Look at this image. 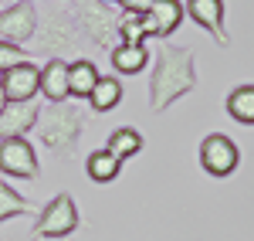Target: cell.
Wrapping results in <instances>:
<instances>
[{
    "mask_svg": "<svg viewBox=\"0 0 254 241\" xmlns=\"http://www.w3.org/2000/svg\"><path fill=\"white\" fill-rule=\"evenodd\" d=\"M196 88V61L193 48L173 44V41H159L156 48V65L149 75V109L163 116L173 102L190 95Z\"/></svg>",
    "mask_w": 254,
    "mask_h": 241,
    "instance_id": "1",
    "label": "cell"
},
{
    "mask_svg": "<svg viewBox=\"0 0 254 241\" xmlns=\"http://www.w3.org/2000/svg\"><path fill=\"white\" fill-rule=\"evenodd\" d=\"M38 140L44 143V150L58 153V157H71L78 150L81 129H85V116L78 105L68 102H48L38 112Z\"/></svg>",
    "mask_w": 254,
    "mask_h": 241,
    "instance_id": "2",
    "label": "cell"
},
{
    "mask_svg": "<svg viewBox=\"0 0 254 241\" xmlns=\"http://www.w3.org/2000/svg\"><path fill=\"white\" fill-rule=\"evenodd\" d=\"M71 14H75V27H78V38L88 48H102V51H112L119 41V10L116 3H105V0H75L71 3Z\"/></svg>",
    "mask_w": 254,
    "mask_h": 241,
    "instance_id": "3",
    "label": "cell"
},
{
    "mask_svg": "<svg viewBox=\"0 0 254 241\" xmlns=\"http://www.w3.org/2000/svg\"><path fill=\"white\" fill-rule=\"evenodd\" d=\"M34 48L38 55H51V58H61L68 55L71 48H78L81 38H78V27H75V14L71 7H44L38 10V27H34Z\"/></svg>",
    "mask_w": 254,
    "mask_h": 241,
    "instance_id": "4",
    "label": "cell"
},
{
    "mask_svg": "<svg viewBox=\"0 0 254 241\" xmlns=\"http://www.w3.org/2000/svg\"><path fill=\"white\" fill-rule=\"evenodd\" d=\"M81 228V214H78V204L71 194H55L51 201L38 211V221H34V238H48V241H61V238H71L75 231Z\"/></svg>",
    "mask_w": 254,
    "mask_h": 241,
    "instance_id": "5",
    "label": "cell"
},
{
    "mask_svg": "<svg viewBox=\"0 0 254 241\" xmlns=\"http://www.w3.org/2000/svg\"><path fill=\"white\" fill-rule=\"evenodd\" d=\"M196 160H200V170L203 173L224 180V177L237 173V166H241V146L231 136H224V133H210V136L200 140Z\"/></svg>",
    "mask_w": 254,
    "mask_h": 241,
    "instance_id": "6",
    "label": "cell"
},
{
    "mask_svg": "<svg viewBox=\"0 0 254 241\" xmlns=\"http://www.w3.org/2000/svg\"><path fill=\"white\" fill-rule=\"evenodd\" d=\"M0 173L10 180H34L38 177V153L24 136L0 140Z\"/></svg>",
    "mask_w": 254,
    "mask_h": 241,
    "instance_id": "7",
    "label": "cell"
},
{
    "mask_svg": "<svg viewBox=\"0 0 254 241\" xmlns=\"http://www.w3.org/2000/svg\"><path fill=\"white\" fill-rule=\"evenodd\" d=\"M34 27H38V3L34 0H14L0 10V41L24 44L34 38Z\"/></svg>",
    "mask_w": 254,
    "mask_h": 241,
    "instance_id": "8",
    "label": "cell"
},
{
    "mask_svg": "<svg viewBox=\"0 0 254 241\" xmlns=\"http://www.w3.org/2000/svg\"><path fill=\"white\" fill-rule=\"evenodd\" d=\"M183 10H187V17L193 20L200 31H207L220 48L231 44L227 24H224V20H227V7H224V0H183Z\"/></svg>",
    "mask_w": 254,
    "mask_h": 241,
    "instance_id": "9",
    "label": "cell"
},
{
    "mask_svg": "<svg viewBox=\"0 0 254 241\" xmlns=\"http://www.w3.org/2000/svg\"><path fill=\"white\" fill-rule=\"evenodd\" d=\"M0 88L7 102H31L41 92V68L31 61H17L14 68H7L0 75Z\"/></svg>",
    "mask_w": 254,
    "mask_h": 241,
    "instance_id": "10",
    "label": "cell"
},
{
    "mask_svg": "<svg viewBox=\"0 0 254 241\" xmlns=\"http://www.w3.org/2000/svg\"><path fill=\"white\" fill-rule=\"evenodd\" d=\"M187 10H183V0H153V7L142 14V24H146V38H159L166 41L176 27L183 24Z\"/></svg>",
    "mask_w": 254,
    "mask_h": 241,
    "instance_id": "11",
    "label": "cell"
},
{
    "mask_svg": "<svg viewBox=\"0 0 254 241\" xmlns=\"http://www.w3.org/2000/svg\"><path fill=\"white\" fill-rule=\"evenodd\" d=\"M38 112H41V105L34 99L31 102H7L3 112H0V140L27 136L38 126Z\"/></svg>",
    "mask_w": 254,
    "mask_h": 241,
    "instance_id": "12",
    "label": "cell"
},
{
    "mask_svg": "<svg viewBox=\"0 0 254 241\" xmlns=\"http://www.w3.org/2000/svg\"><path fill=\"white\" fill-rule=\"evenodd\" d=\"M68 61L64 58H48L41 68V95L48 102H68Z\"/></svg>",
    "mask_w": 254,
    "mask_h": 241,
    "instance_id": "13",
    "label": "cell"
},
{
    "mask_svg": "<svg viewBox=\"0 0 254 241\" xmlns=\"http://www.w3.org/2000/svg\"><path fill=\"white\" fill-rule=\"evenodd\" d=\"M109 61L116 68V75H139L149 65V48L146 44H122L119 41L116 48L109 51Z\"/></svg>",
    "mask_w": 254,
    "mask_h": 241,
    "instance_id": "14",
    "label": "cell"
},
{
    "mask_svg": "<svg viewBox=\"0 0 254 241\" xmlns=\"http://www.w3.org/2000/svg\"><path fill=\"white\" fill-rule=\"evenodd\" d=\"M122 95H126V88H122L119 75H98L95 88H92V95H88V105H92L95 112H112V109H119Z\"/></svg>",
    "mask_w": 254,
    "mask_h": 241,
    "instance_id": "15",
    "label": "cell"
},
{
    "mask_svg": "<svg viewBox=\"0 0 254 241\" xmlns=\"http://www.w3.org/2000/svg\"><path fill=\"white\" fill-rule=\"evenodd\" d=\"M227 116L241 126H254V81H241L237 88H231V95L224 102Z\"/></svg>",
    "mask_w": 254,
    "mask_h": 241,
    "instance_id": "16",
    "label": "cell"
},
{
    "mask_svg": "<svg viewBox=\"0 0 254 241\" xmlns=\"http://www.w3.org/2000/svg\"><path fill=\"white\" fill-rule=\"evenodd\" d=\"M85 173H88V180H95V183H112L119 173H122V160L102 146V150H95V153H88Z\"/></svg>",
    "mask_w": 254,
    "mask_h": 241,
    "instance_id": "17",
    "label": "cell"
},
{
    "mask_svg": "<svg viewBox=\"0 0 254 241\" xmlns=\"http://www.w3.org/2000/svg\"><path fill=\"white\" fill-rule=\"evenodd\" d=\"M95 81H98V68L88 58L71 61V68H68V95L71 99H88Z\"/></svg>",
    "mask_w": 254,
    "mask_h": 241,
    "instance_id": "18",
    "label": "cell"
},
{
    "mask_svg": "<svg viewBox=\"0 0 254 241\" xmlns=\"http://www.w3.org/2000/svg\"><path fill=\"white\" fill-rule=\"evenodd\" d=\"M109 153H116L119 160H132L136 153H142V133L132 129V126H119L112 129V136H109V146H105Z\"/></svg>",
    "mask_w": 254,
    "mask_h": 241,
    "instance_id": "19",
    "label": "cell"
},
{
    "mask_svg": "<svg viewBox=\"0 0 254 241\" xmlns=\"http://www.w3.org/2000/svg\"><path fill=\"white\" fill-rule=\"evenodd\" d=\"M31 211V201L17 194L10 183L0 180V221H10V218H17V214H27Z\"/></svg>",
    "mask_w": 254,
    "mask_h": 241,
    "instance_id": "20",
    "label": "cell"
},
{
    "mask_svg": "<svg viewBox=\"0 0 254 241\" xmlns=\"http://www.w3.org/2000/svg\"><path fill=\"white\" fill-rule=\"evenodd\" d=\"M119 41H122V44H146V24H142V14L122 10V17H119Z\"/></svg>",
    "mask_w": 254,
    "mask_h": 241,
    "instance_id": "21",
    "label": "cell"
},
{
    "mask_svg": "<svg viewBox=\"0 0 254 241\" xmlns=\"http://www.w3.org/2000/svg\"><path fill=\"white\" fill-rule=\"evenodd\" d=\"M17 61H24V51H20V44H10V41H0V75H3L7 68H14Z\"/></svg>",
    "mask_w": 254,
    "mask_h": 241,
    "instance_id": "22",
    "label": "cell"
},
{
    "mask_svg": "<svg viewBox=\"0 0 254 241\" xmlns=\"http://www.w3.org/2000/svg\"><path fill=\"white\" fill-rule=\"evenodd\" d=\"M153 7V0H119V10H129V14H146Z\"/></svg>",
    "mask_w": 254,
    "mask_h": 241,
    "instance_id": "23",
    "label": "cell"
},
{
    "mask_svg": "<svg viewBox=\"0 0 254 241\" xmlns=\"http://www.w3.org/2000/svg\"><path fill=\"white\" fill-rule=\"evenodd\" d=\"M3 105H7V95H3V88H0V112H3Z\"/></svg>",
    "mask_w": 254,
    "mask_h": 241,
    "instance_id": "24",
    "label": "cell"
},
{
    "mask_svg": "<svg viewBox=\"0 0 254 241\" xmlns=\"http://www.w3.org/2000/svg\"><path fill=\"white\" fill-rule=\"evenodd\" d=\"M105 3H116V7H119V0H105Z\"/></svg>",
    "mask_w": 254,
    "mask_h": 241,
    "instance_id": "25",
    "label": "cell"
},
{
    "mask_svg": "<svg viewBox=\"0 0 254 241\" xmlns=\"http://www.w3.org/2000/svg\"><path fill=\"white\" fill-rule=\"evenodd\" d=\"M0 3H14V0H0Z\"/></svg>",
    "mask_w": 254,
    "mask_h": 241,
    "instance_id": "26",
    "label": "cell"
},
{
    "mask_svg": "<svg viewBox=\"0 0 254 241\" xmlns=\"http://www.w3.org/2000/svg\"><path fill=\"white\" fill-rule=\"evenodd\" d=\"M71 3H75V0H71Z\"/></svg>",
    "mask_w": 254,
    "mask_h": 241,
    "instance_id": "27",
    "label": "cell"
}]
</instances>
